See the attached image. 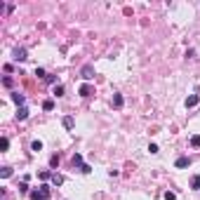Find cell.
I'll return each mask as SVG.
<instances>
[{
	"label": "cell",
	"instance_id": "cell-24",
	"mask_svg": "<svg viewBox=\"0 0 200 200\" xmlns=\"http://www.w3.org/2000/svg\"><path fill=\"white\" fill-rule=\"evenodd\" d=\"M165 200H177V193H172V191H167V193H165Z\"/></svg>",
	"mask_w": 200,
	"mask_h": 200
},
{
	"label": "cell",
	"instance_id": "cell-9",
	"mask_svg": "<svg viewBox=\"0 0 200 200\" xmlns=\"http://www.w3.org/2000/svg\"><path fill=\"white\" fill-rule=\"evenodd\" d=\"M50 181H52L54 186H61V184H64V177H61V174H57V172H54V174H52V179H50Z\"/></svg>",
	"mask_w": 200,
	"mask_h": 200
},
{
	"label": "cell",
	"instance_id": "cell-7",
	"mask_svg": "<svg viewBox=\"0 0 200 200\" xmlns=\"http://www.w3.org/2000/svg\"><path fill=\"white\" fill-rule=\"evenodd\" d=\"M26 118H28V108H26V106L17 108V120H26Z\"/></svg>",
	"mask_w": 200,
	"mask_h": 200
},
{
	"label": "cell",
	"instance_id": "cell-21",
	"mask_svg": "<svg viewBox=\"0 0 200 200\" xmlns=\"http://www.w3.org/2000/svg\"><path fill=\"white\" fill-rule=\"evenodd\" d=\"M0 177H2V179H7V177H12V169H10V167H2V172H0Z\"/></svg>",
	"mask_w": 200,
	"mask_h": 200
},
{
	"label": "cell",
	"instance_id": "cell-14",
	"mask_svg": "<svg viewBox=\"0 0 200 200\" xmlns=\"http://www.w3.org/2000/svg\"><path fill=\"white\" fill-rule=\"evenodd\" d=\"M191 146H193V148H200V134H193V137H191Z\"/></svg>",
	"mask_w": 200,
	"mask_h": 200
},
{
	"label": "cell",
	"instance_id": "cell-17",
	"mask_svg": "<svg viewBox=\"0 0 200 200\" xmlns=\"http://www.w3.org/2000/svg\"><path fill=\"white\" fill-rule=\"evenodd\" d=\"M54 97H64V85H54Z\"/></svg>",
	"mask_w": 200,
	"mask_h": 200
},
{
	"label": "cell",
	"instance_id": "cell-22",
	"mask_svg": "<svg viewBox=\"0 0 200 200\" xmlns=\"http://www.w3.org/2000/svg\"><path fill=\"white\" fill-rule=\"evenodd\" d=\"M19 193H28V184H26V181H21V184H19Z\"/></svg>",
	"mask_w": 200,
	"mask_h": 200
},
{
	"label": "cell",
	"instance_id": "cell-25",
	"mask_svg": "<svg viewBox=\"0 0 200 200\" xmlns=\"http://www.w3.org/2000/svg\"><path fill=\"white\" fill-rule=\"evenodd\" d=\"M2 85H5V87H12V78H7V75H5V78H2Z\"/></svg>",
	"mask_w": 200,
	"mask_h": 200
},
{
	"label": "cell",
	"instance_id": "cell-18",
	"mask_svg": "<svg viewBox=\"0 0 200 200\" xmlns=\"http://www.w3.org/2000/svg\"><path fill=\"white\" fill-rule=\"evenodd\" d=\"M59 155H52V158H50V167H59Z\"/></svg>",
	"mask_w": 200,
	"mask_h": 200
},
{
	"label": "cell",
	"instance_id": "cell-5",
	"mask_svg": "<svg viewBox=\"0 0 200 200\" xmlns=\"http://www.w3.org/2000/svg\"><path fill=\"white\" fill-rule=\"evenodd\" d=\"M80 73H83V78H85V80H92V78H94V69H92V66H85Z\"/></svg>",
	"mask_w": 200,
	"mask_h": 200
},
{
	"label": "cell",
	"instance_id": "cell-8",
	"mask_svg": "<svg viewBox=\"0 0 200 200\" xmlns=\"http://www.w3.org/2000/svg\"><path fill=\"white\" fill-rule=\"evenodd\" d=\"M38 179H40V181L52 179V172H50V169H42V172H38Z\"/></svg>",
	"mask_w": 200,
	"mask_h": 200
},
{
	"label": "cell",
	"instance_id": "cell-2",
	"mask_svg": "<svg viewBox=\"0 0 200 200\" xmlns=\"http://www.w3.org/2000/svg\"><path fill=\"white\" fill-rule=\"evenodd\" d=\"M78 94H80V97H85V99H87V97H92V94H94V87H92L90 83H85V85H80V90H78Z\"/></svg>",
	"mask_w": 200,
	"mask_h": 200
},
{
	"label": "cell",
	"instance_id": "cell-13",
	"mask_svg": "<svg viewBox=\"0 0 200 200\" xmlns=\"http://www.w3.org/2000/svg\"><path fill=\"white\" fill-rule=\"evenodd\" d=\"M195 104H198V97H195V94H193V97H188V99H186V108H193Z\"/></svg>",
	"mask_w": 200,
	"mask_h": 200
},
{
	"label": "cell",
	"instance_id": "cell-3",
	"mask_svg": "<svg viewBox=\"0 0 200 200\" xmlns=\"http://www.w3.org/2000/svg\"><path fill=\"white\" fill-rule=\"evenodd\" d=\"M12 101H14V104L21 108V106H24V101H26V97L21 94V92H12Z\"/></svg>",
	"mask_w": 200,
	"mask_h": 200
},
{
	"label": "cell",
	"instance_id": "cell-19",
	"mask_svg": "<svg viewBox=\"0 0 200 200\" xmlns=\"http://www.w3.org/2000/svg\"><path fill=\"white\" fill-rule=\"evenodd\" d=\"M31 151H36V153L42 151V141H33V144H31Z\"/></svg>",
	"mask_w": 200,
	"mask_h": 200
},
{
	"label": "cell",
	"instance_id": "cell-10",
	"mask_svg": "<svg viewBox=\"0 0 200 200\" xmlns=\"http://www.w3.org/2000/svg\"><path fill=\"white\" fill-rule=\"evenodd\" d=\"M191 188H200V174H193V177H191Z\"/></svg>",
	"mask_w": 200,
	"mask_h": 200
},
{
	"label": "cell",
	"instance_id": "cell-15",
	"mask_svg": "<svg viewBox=\"0 0 200 200\" xmlns=\"http://www.w3.org/2000/svg\"><path fill=\"white\" fill-rule=\"evenodd\" d=\"M64 127H66V130H73V118H71V116L64 118Z\"/></svg>",
	"mask_w": 200,
	"mask_h": 200
},
{
	"label": "cell",
	"instance_id": "cell-11",
	"mask_svg": "<svg viewBox=\"0 0 200 200\" xmlns=\"http://www.w3.org/2000/svg\"><path fill=\"white\" fill-rule=\"evenodd\" d=\"M122 106V94H113V108H120Z\"/></svg>",
	"mask_w": 200,
	"mask_h": 200
},
{
	"label": "cell",
	"instance_id": "cell-23",
	"mask_svg": "<svg viewBox=\"0 0 200 200\" xmlns=\"http://www.w3.org/2000/svg\"><path fill=\"white\" fill-rule=\"evenodd\" d=\"M36 75H38V78H47V73H45V69H36Z\"/></svg>",
	"mask_w": 200,
	"mask_h": 200
},
{
	"label": "cell",
	"instance_id": "cell-1",
	"mask_svg": "<svg viewBox=\"0 0 200 200\" xmlns=\"http://www.w3.org/2000/svg\"><path fill=\"white\" fill-rule=\"evenodd\" d=\"M50 186H40V191H33L31 193V200H50Z\"/></svg>",
	"mask_w": 200,
	"mask_h": 200
},
{
	"label": "cell",
	"instance_id": "cell-6",
	"mask_svg": "<svg viewBox=\"0 0 200 200\" xmlns=\"http://www.w3.org/2000/svg\"><path fill=\"white\" fill-rule=\"evenodd\" d=\"M24 59H26V50H24V47H17L14 50V61H24Z\"/></svg>",
	"mask_w": 200,
	"mask_h": 200
},
{
	"label": "cell",
	"instance_id": "cell-20",
	"mask_svg": "<svg viewBox=\"0 0 200 200\" xmlns=\"http://www.w3.org/2000/svg\"><path fill=\"white\" fill-rule=\"evenodd\" d=\"M0 148H2V151H7V148H10V139H7V137H2V141H0Z\"/></svg>",
	"mask_w": 200,
	"mask_h": 200
},
{
	"label": "cell",
	"instance_id": "cell-16",
	"mask_svg": "<svg viewBox=\"0 0 200 200\" xmlns=\"http://www.w3.org/2000/svg\"><path fill=\"white\" fill-rule=\"evenodd\" d=\"M42 108H45V111H52L54 108V101L52 99H45V101H42Z\"/></svg>",
	"mask_w": 200,
	"mask_h": 200
},
{
	"label": "cell",
	"instance_id": "cell-12",
	"mask_svg": "<svg viewBox=\"0 0 200 200\" xmlns=\"http://www.w3.org/2000/svg\"><path fill=\"white\" fill-rule=\"evenodd\" d=\"M71 163H73V167H75V165H78V167H83V155H80V153H75Z\"/></svg>",
	"mask_w": 200,
	"mask_h": 200
},
{
	"label": "cell",
	"instance_id": "cell-4",
	"mask_svg": "<svg viewBox=\"0 0 200 200\" xmlns=\"http://www.w3.org/2000/svg\"><path fill=\"white\" fill-rule=\"evenodd\" d=\"M174 165H177L179 169H184V167H188V165H191V158H188V155H181V158H177V163H174Z\"/></svg>",
	"mask_w": 200,
	"mask_h": 200
}]
</instances>
